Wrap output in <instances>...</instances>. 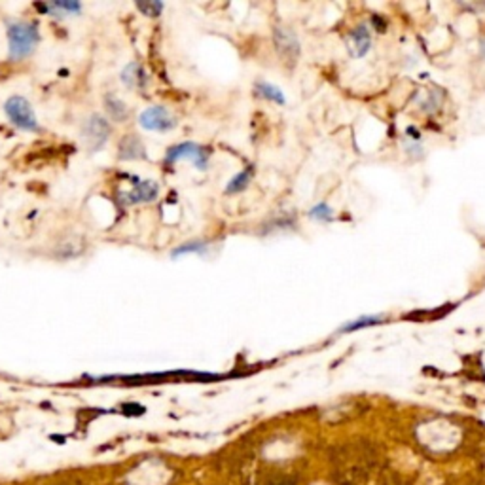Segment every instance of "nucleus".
Instances as JSON below:
<instances>
[{"instance_id":"1","label":"nucleus","mask_w":485,"mask_h":485,"mask_svg":"<svg viewBox=\"0 0 485 485\" xmlns=\"http://www.w3.org/2000/svg\"><path fill=\"white\" fill-rule=\"evenodd\" d=\"M8 57L12 61H21L34 53L40 42V31L37 23L25 19H10L6 25Z\"/></svg>"},{"instance_id":"2","label":"nucleus","mask_w":485,"mask_h":485,"mask_svg":"<svg viewBox=\"0 0 485 485\" xmlns=\"http://www.w3.org/2000/svg\"><path fill=\"white\" fill-rule=\"evenodd\" d=\"M4 114H6L8 122L19 131H25V133H38L40 131V124H38L37 114H34V108L25 97L21 95H12L8 97L6 103H4Z\"/></svg>"},{"instance_id":"3","label":"nucleus","mask_w":485,"mask_h":485,"mask_svg":"<svg viewBox=\"0 0 485 485\" xmlns=\"http://www.w3.org/2000/svg\"><path fill=\"white\" fill-rule=\"evenodd\" d=\"M110 133H112V127L108 124V119L101 114H91L82 125V138L91 154L105 148L110 138Z\"/></svg>"},{"instance_id":"4","label":"nucleus","mask_w":485,"mask_h":485,"mask_svg":"<svg viewBox=\"0 0 485 485\" xmlns=\"http://www.w3.org/2000/svg\"><path fill=\"white\" fill-rule=\"evenodd\" d=\"M165 162L167 163H179V162H192L195 169L205 171L209 167V152L198 143H181L174 144L167 150L165 154Z\"/></svg>"},{"instance_id":"5","label":"nucleus","mask_w":485,"mask_h":485,"mask_svg":"<svg viewBox=\"0 0 485 485\" xmlns=\"http://www.w3.org/2000/svg\"><path fill=\"white\" fill-rule=\"evenodd\" d=\"M138 125L143 129L154 131V133H167V131L176 127V118L169 112L165 106H148L138 116Z\"/></svg>"},{"instance_id":"6","label":"nucleus","mask_w":485,"mask_h":485,"mask_svg":"<svg viewBox=\"0 0 485 485\" xmlns=\"http://www.w3.org/2000/svg\"><path fill=\"white\" fill-rule=\"evenodd\" d=\"M160 195V186L156 181H135L129 192L119 193V201L124 205H143L150 203Z\"/></svg>"},{"instance_id":"7","label":"nucleus","mask_w":485,"mask_h":485,"mask_svg":"<svg viewBox=\"0 0 485 485\" xmlns=\"http://www.w3.org/2000/svg\"><path fill=\"white\" fill-rule=\"evenodd\" d=\"M345 42H347L349 53L355 57V59H361V57L366 56L370 48H372V37H370L368 25L362 23L356 29H353L347 34V38H345Z\"/></svg>"},{"instance_id":"8","label":"nucleus","mask_w":485,"mask_h":485,"mask_svg":"<svg viewBox=\"0 0 485 485\" xmlns=\"http://www.w3.org/2000/svg\"><path fill=\"white\" fill-rule=\"evenodd\" d=\"M275 44H277V50L280 51V56L286 57L288 61L298 59V56H299L298 37H296L290 29H285V27L275 29Z\"/></svg>"},{"instance_id":"9","label":"nucleus","mask_w":485,"mask_h":485,"mask_svg":"<svg viewBox=\"0 0 485 485\" xmlns=\"http://www.w3.org/2000/svg\"><path fill=\"white\" fill-rule=\"evenodd\" d=\"M119 80L124 82V86L129 87V89H144L146 84H148V75H146V70L143 69L141 63L133 61L129 65H125L122 75H119Z\"/></svg>"},{"instance_id":"10","label":"nucleus","mask_w":485,"mask_h":485,"mask_svg":"<svg viewBox=\"0 0 485 485\" xmlns=\"http://www.w3.org/2000/svg\"><path fill=\"white\" fill-rule=\"evenodd\" d=\"M118 157L119 160H124V162L144 160V157H146V148H144V144L141 143V138H137L135 135H125V137L119 141Z\"/></svg>"},{"instance_id":"11","label":"nucleus","mask_w":485,"mask_h":485,"mask_svg":"<svg viewBox=\"0 0 485 485\" xmlns=\"http://www.w3.org/2000/svg\"><path fill=\"white\" fill-rule=\"evenodd\" d=\"M37 10H40L42 13H48L51 18L61 19V18H70V15H78L82 12L80 2H40L37 4Z\"/></svg>"},{"instance_id":"12","label":"nucleus","mask_w":485,"mask_h":485,"mask_svg":"<svg viewBox=\"0 0 485 485\" xmlns=\"http://www.w3.org/2000/svg\"><path fill=\"white\" fill-rule=\"evenodd\" d=\"M105 110L108 114V118L118 122V124H124L129 118V108L125 105L124 101L119 99L118 95L108 93L105 97Z\"/></svg>"},{"instance_id":"13","label":"nucleus","mask_w":485,"mask_h":485,"mask_svg":"<svg viewBox=\"0 0 485 485\" xmlns=\"http://www.w3.org/2000/svg\"><path fill=\"white\" fill-rule=\"evenodd\" d=\"M254 91L256 95H260V97H264L266 101H271L275 105H286V97L285 93L280 91V87L273 86V84H269V82H258L254 86Z\"/></svg>"},{"instance_id":"14","label":"nucleus","mask_w":485,"mask_h":485,"mask_svg":"<svg viewBox=\"0 0 485 485\" xmlns=\"http://www.w3.org/2000/svg\"><path fill=\"white\" fill-rule=\"evenodd\" d=\"M381 321H383V317H380V315H364V317L353 318V321L343 324L342 328H340V334H349V332H356V330L370 328V326L380 324Z\"/></svg>"},{"instance_id":"15","label":"nucleus","mask_w":485,"mask_h":485,"mask_svg":"<svg viewBox=\"0 0 485 485\" xmlns=\"http://www.w3.org/2000/svg\"><path fill=\"white\" fill-rule=\"evenodd\" d=\"M250 179H252V171L250 169H245L241 173H237L226 186V193H239L242 190H247L250 184Z\"/></svg>"},{"instance_id":"16","label":"nucleus","mask_w":485,"mask_h":485,"mask_svg":"<svg viewBox=\"0 0 485 485\" xmlns=\"http://www.w3.org/2000/svg\"><path fill=\"white\" fill-rule=\"evenodd\" d=\"M207 249H209V242L207 241H188L173 250V258H179V256L184 254H205Z\"/></svg>"},{"instance_id":"17","label":"nucleus","mask_w":485,"mask_h":485,"mask_svg":"<svg viewBox=\"0 0 485 485\" xmlns=\"http://www.w3.org/2000/svg\"><path fill=\"white\" fill-rule=\"evenodd\" d=\"M309 216H311L313 220H317V222H332V220H334V211H332L330 205H326V203H317L315 207H311Z\"/></svg>"},{"instance_id":"18","label":"nucleus","mask_w":485,"mask_h":485,"mask_svg":"<svg viewBox=\"0 0 485 485\" xmlns=\"http://www.w3.org/2000/svg\"><path fill=\"white\" fill-rule=\"evenodd\" d=\"M137 8L144 15H148V18H157V15H162L163 12L162 2H138Z\"/></svg>"}]
</instances>
